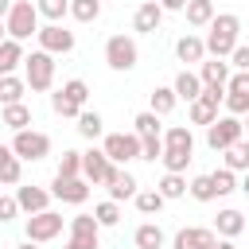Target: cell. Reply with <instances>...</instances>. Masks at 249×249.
I'll return each instance as SVG.
<instances>
[{
  "label": "cell",
  "mask_w": 249,
  "mask_h": 249,
  "mask_svg": "<svg viewBox=\"0 0 249 249\" xmlns=\"http://www.w3.org/2000/svg\"><path fill=\"white\" fill-rule=\"evenodd\" d=\"M237 31H241V19L233 12H218L210 19V27H206V39H202L206 43V58H230V51L241 43Z\"/></svg>",
  "instance_id": "6da1fadb"
},
{
  "label": "cell",
  "mask_w": 249,
  "mask_h": 249,
  "mask_svg": "<svg viewBox=\"0 0 249 249\" xmlns=\"http://www.w3.org/2000/svg\"><path fill=\"white\" fill-rule=\"evenodd\" d=\"M4 31H8V39H16V43L31 39V35L39 31V12H35V4H31V0H12V12L4 16Z\"/></svg>",
  "instance_id": "7a4b0ae2"
},
{
  "label": "cell",
  "mask_w": 249,
  "mask_h": 249,
  "mask_svg": "<svg viewBox=\"0 0 249 249\" xmlns=\"http://www.w3.org/2000/svg\"><path fill=\"white\" fill-rule=\"evenodd\" d=\"M23 82H27V89L47 93V89L54 86V54H47V51H31V54L23 58Z\"/></svg>",
  "instance_id": "3957f363"
},
{
  "label": "cell",
  "mask_w": 249,
  "mask_h": 249,
  "mask_svg": "<svg viewBox=\"0 0 249 249\" xmlns=\"http://www.w3.org/2000/svg\"><path fill=\"white\" fill-rule=\"evenodd\" d=\"M105 62H109V70H117V74L132 70V66L140 62L136 39H132V35H109V39H105Z\"/></svg>",
  "instance_id": "277c9868"
},
{
  "label": "cell",
  "mask_w": 249,
  "mask_h": 249,
  "mask_svg": "<svg viewBox=\"0 0 249 249\" xmlns=\"http://www.w3.org/2000/svg\"><path fill=\"white\" fill-rule=\"evenodd\" d=\"M86 97H89V86H86L82 78H70L58 93H51V109H54L58 117H78V113L86 109Z\"/></svg>",
  "instance_id": "5b68a950"
},
{
  "label": "cell",
  "mask_w": 249,
  "mask_h": 249,
  "mask_svg": "<svg viewBox=\"0 0 249 249\" xmlns=\"http://www.w3.org/2000/svg\"><path fill=\"white\" fill-rule=\"evenodd\" d=\"M12 156H19V160H47L51 156V136L47 132H39V128H23V132H16L12 136Z\"/></svg>",
  "instance_id": "8992f818"
},
{
  "label": "cell",
  "mask_w": 249,
  "mask_h": 249,
  "mask_svg": "<svg viewBox=\"0 0 249 249\" xmlns=\"http://www.w3.org/2000/svg\"><path fill=\"white\" fill-rule=\"evenodd\" d=\"M101 152H105V160L113 167H121L128 160H140V136L136 132H109L105 144H101Z\"/></svg>",
  "instance_id": "52a82bcc"
},
{
  "label": "cell",
  "mask_w": 249,
  "mask_h": 249,
  "mask_svg": "<svg viewBox=\"0 0 249 249\" xmlns=\"http://www.w3.org/2000/svg\"><path fill=\"white\" fill-rule=\"evenodd\" d=\"M23 230H27V241H35V245L54 241V237L62 233V214H54V210H39V214H31V218L23 222Z\"/></svg>",
  "instance_id": "ba28073f"
},
{
  "label": "cell",
  "mask_w": 249,
  "mask_h": 249,
  "mask_svg": "<svg viewBox=\"0 0 249 249\" xmlns=\"http://www.w3.org/2000/svg\"><path fill=\"white\" fill-rule=\"evenodd\" d=\"M245 132H241V117H218L214 124H206V144L214 152H226L230 144H237Z\"/></svg>",
  "instance_id": "9c48e42d"
},
{
  "label": "cell",
  "mask_w": 249,
  "mask_h": 249,
  "mask_svg": "<svg viewBox=\"0 0 249 249\" xmlns=\"http://www.w3.org/2000/svg\"><path fill=\"white\" fill-rule=\"evenodd\" d=\"M35 39H39V51H47V54H70V51H74V31H66L62 23L39 27Z\"/></svg>",
  "instance_id": "30bf717a"
},
{
  "label": "cell",
  "mask_w": 249,
  "mask_h": 249,
  "mask_svg": "<svg viewBox=\"0 0 249 249\" xmlns=\"http://www.w3.org/2000/svg\"><path fill=\"white\" fill-rule=\"evenodd\" d=\"M97 241H101L97 218H93V214H74V218H70V245H78V249H97Z\"/></svg>",
  "instance_id": "8fae6325"
},
{
  "label": "cell",
  "mask_w": 249,
  "mask_h": 249,
  "mask_svg": "<svg viewBox=\"0 0 249 249\" xmlns=\"http://www.w3.org/2000/svg\"><path fill=\"white\" fill-rule=\"evenodd\" d=\"M109 171H113V163L105 160V152H101V148H89V152H82V179H86L89 187H105Z\"/></svg>",
  "instance_id": "7c38bea8"
},
{
  "label": "cell",
  "mask_w": 249,
  "mask_h": 249,
  "mask_svg": "<svg viewBox=\"0 0 249 249\" xmlns=\"http://www.w3.org/2000/svg\"><path fill=\"white\" fill-rule=\"evenodd\" d=\"M218 233L206 230V226H183L175 237H171V249H214Z\"/></svg>",
  "instance_id": "4fadbf2b"
},
{
  "label": "cell",
  "mask_w": 249,
  "mask_h": 249,
  "mask_svg": "<svg viewBox=\"0 0 249 249\" xmlns=\"http://www.w3.org/2000/svg\"><path fill=\"white\" fill-rule=\"evenodd\" d=\"M51 195L58 198V202H70V206H82L86 198H89V183L78 175V179H58L54 175V183H51Z\"/></svg>",
  "instance_id": "5bb4252c"
},
{
  "label": "cell",
  "mask_w": 249,
  "mask_h": 249,
  "mask_svg": "<svg viewBox=\"0 0 249 249\" xmlns=\"http://www.w3.org/2000/svg\"><path fill=\"white\" fill-rule=\"evenodd\" d=\"M160 23H163V8H160L156 0H144V4L132 12V31H140V35H152Z\"/></svg>",
  "instance_id": "9a60e30c"
},
{
  "label": "cell",
  "mask_w": 249,
  "mask_h": 249,
  "mask_svg": "<svg viewBox=\"0 0 249 249\" xmlns=\"http://www.w3.org/2000/svg\"><path fill=\"white\" fill-rule=\"evenodd\" d=\"M105 187H109V198H113V202H124V198L136 195V179H132L124 167H113L109 179H105Z\"/></svg>",
  "instance_id": "2e32d148"
},
{
  "label": "cell",
  "mask_w": 249,
  "mask_h": 249,
  "mask_svg": "<svg viewBox=\"0 0 249 249\" xmlns=\"http://www.w3.org/2000/svg\"><path fill=\"white\" fill-rule=\"evenodd\" d=\"M198 82L202 86H226L230 82V62L226 58H202L198 62Z\"/></svg>",
  "instance_id": "e0dca14e"
},
{
  "label": "cell",
  "mask_w": 249,
  "mask_h": 249,
  "mask_svg": "<svg viewBox=\"0 0 249 249\" xmlns=\"http://www.w3.org/2000/svg\"><path fill=\"white\" fill-rule=\"evenodd\" d=\"M16 202H19V210H27V214H39V210H47V202H51V191H43V187H16Z\"/></svg>",
  "instance_id": "ac0fdd59"
},
{
  "label": "cell",
  "mask_w": 249,
  "mask_h": 249,
  "mask_svg": "<svg viewBox=\"0 0 249 249\" xmlns=\"http://www.w3.org/2000/svg\"><path fill=\"white\" fill-rule=\"evenodd\" d=\"M241 230H245V214H241V210H233V206L218 210V218H214V233H218V237H230V241H233Z\"/></svg>",
  "instance_id": "d6986e66"
},
{
  "label": "cell",
  "mask_w": 249,
  "mask_h": 249,
  "mask_svg": "<svg viewBox=\"0 0 249 249\" xmlns=\"http://www.w3.org/2000/svg\"><path fill=\"white\" fill-rule=\"evenodd\" d=\"M171 89H175V97H179V101H187V105H191V101L202 93V82H198V74H195V70H179V74H175V82H171Z\"/></svg>",
  "instance_id": "ffe728a7"
},
{
  "label": "cell",
  "mask_w": 249,
  "mask_h": 249,
  "mask_svg": "<svg viewBox=\"0 0 249 249\" xmlns=\"http://www.w3.org/2000/svg\"><path fill=\"white\" fill-rule=\"evenodd\" d=\"M175 54H179V62H202V58H206V43L187 31V35L175 43Z\"/></svg>",
  "instance_id": "44dd1931"
},
{
  "label": "cell",
  "mask_w": 249,
  "mask_h": 249,
  "mask_svg": "<svg viewBox=\"0 0 249 249\" xmlns=\"http://www.w3.org/2000/svg\"><path fill=\"white\" fill-rule=\"evenodd\" d=\"M183 12H187V23L191 27H210V19L218 16L214 12V0H187Z\"/></svg>",
  "instance_id": "7402d4cb"
},
{
  "label": "cell",
  "mask_w": 249,
  "mask_h": 249,
  "mask_svg": "<svg viewBox=\"0 0 249 249\" xmlns=\"http://www.w3.org/2000/svg\"><path fill=\"white\" fill-rule=\"evenodd\" d=\"M23 58H27V54H23V43L4 39V43H0V78H4V74H16V66H19Z\"/></svg>",
  "instance_id": "603a6c76"
},
{
  "label": "cell",
  "mask_w": 249,
  "mask_h": 249,
  "mask_svg": "<svg viewBox=\"0 0 249 249\" xmlns=\"http://www.w3.org/2000/svg\"><path fill=\"white\" fill-rule=\"evenodd\" d=\"M163 148H175V152H195L191 124H171V128L163 132Z\"/></svg>",
  "instance_id": "cb8c5ba5"
},
{
  "label": "cell",
  "mask_w": 249,
  "mask_h": 249,
  "mask_svg": "<svg viewBox=\"0 0 249 249\" xmlns=\"http://www.w3.org/2000/svg\"><path fill=\"white\" fill-rule=\"evenodd\" d=\"M187 117H191V124H214V121H218V105H214V101H206V97L198 93V97L191 101Z\"/></svg>",
  "instance_id": "d4e9b609"
},
{
  "label": "cell",
  "mask_w": 249,
  "mask_h": 249,
  "mask_svg": "<svg viewBox=\"0 0 249 249\" xmlns=\"http://www.w3.org/2000/svg\"><path fill=\"white\" fill-rule=\"evenodd\" d=\"M132 241H136V249H163V230L156 222H144V226H136Z\"/></svg>",
  "instance_id": "484cf974"
},
{
  "label": "cell",
  "mask_w": 249,
  "mask_h": 249,
  "mask_svg": "<svg viewBox=\"0 0 249 249\" xmlns=\"http://www.w3.org/2000/svg\"><path fill=\"white\" fill-rule=\"evenodd\" d=\"M23 89H27L23 78L4 74V78H0V105H19V101H23Z\"/></svg>",
  "instance_id": "4316f807"
},
{
  "label": "cell",
  "mask_w": 249,
  "mask_h": 249,
  "mask_svg": "<svg viewBox=\"0 0 249 249\" xmlns=\"http://www.w3.org/2000/svg\"><path fill=\"white\" fill-rule=\"evenodd\" d=\"M148 97H152V113H156V117H167V113L179 105V97H175V89H171V86H156Z\"/></svg>",
  "instance_id": "83f0119b"
},
{
  "label": "cell",
  "mask_w": 249,
  "mask_h": 249,
  "mask_svg": "<svg viewBox=\"0 0 249 249\" xmlns=\"http://www.w3.org/2000/svg\"><path fill=\"white\" fill-rule=\"evenodd\" d=\"M78 132H82L86 140H97V136L105 132V121H101V113H97V109H82V113H78Z\"/></svg>",
  "instance_id": "f1b7e54d"
},
{
  "label": "cell",
  "mask_w": 249,
  "mask_h": 249,
  "mask_svg": "<svg viewBox=\"0 0 249 249\" xmlns=\"http://www.w3.org/2000/svg\"><path fill=\"white\" fill-rule=\"evenodd\" d=\"M156 191L171 202V198H183L187 195V175H175V171H163V179L156 183Z\"/></svg>",
  "instance_id": "f546056e"
},
{
  "label": "cell",
  "mask_w": 249,
  "mask_h": 249,
  "mask_svg": "<svg viewBox=\"0 0 249 249\" xmlns=\"http://www.w3.org/2000/svg\"><path fill=\"white\" fill-rule=\"evenodd\" d=\"M226 167H230L233 175H237V171H249V140H245V136L226 148Z\"/></svg>",
  "instance_id": "4dcf8cb0"
},
{
  "label": "cell",
  "mask_w": 249,
  "mask_h": 249,
  "mask_svg": "<svg viewBox=\"0 0 249 249\" xmlns=\"http://www.w3.org/2000/svg\"><path fill=\"white\" fill-rule=\"evenodd\" d=\"M35 12L47 19V23H62L70 16V0H35Z\"/></svg>",
  "instance_id": "1f68e13d"
},
{
  "label": "cell",
  "mask_w": 249,
  "mask_h": 249,
  "mask_svg": "<svg viewBox=\"0 0 249 249\" xmlns=\"http://www.w3.org/2000/svg\"><path fill=\"white\" fill-rule=\"evenodd\" d=\"M4 124L12 128V132H23V128H31V109L19 101V105H4Z\"/></svg>",
  "instance_id": "d6a6232c"
},
{
  "label": "cell",
  "mask_w": 249,
  "mask_h": 249,
  "mask_svg": "<svg viewBox=\"0 0 249 249\" xmlns=\"http://www.w3.org/2000/svg\"><path fill=\"white\" fill-rule=\"evenodd\" d=\"M187 195H191L195 202H214L218 195H214V183H210V171H206V175H195V179L187 183Z\"/></svg>",
  "instance_id": "836d02e7"
},
{
  "label": "cell",
  "mask_w": 249,
  "mask_h": 249,
  "mask_svg": "<svg viewBox=\"0 0 249 249\" xmlns=\"http://www.w3.org/2000/svg\"><path fill=\"white\" fill-rule=\"evenodd\" d=\"M132 202H136V210H140V214H160L167 198H163L160 191H136V195H132Z\"/></svg>",
  "instance_id": "e575fe53"
},
{
  "label": "cell",
  "mask_w": 249,
  "mask_h": 249,
  "mask_svg": "<svg viewBox=\"0 0 249 249\" xmlns=\"http://www.w3.org/2000/svg\"><path fill=\"white\" fill-rule=\"evenodd\" d=\"M93 218H97V226H101V230L117 226V222H121V202H113V198L97 202V206H93Z\"/></svg>",
  "instance_id": "d590c367"
},
{
  "label": "cell",
  "mask_w": 249,
  "mask_h": 249,
  "mask_svg": "<svg viewBox=\"0 0 249 249\" xmlns=\"http://www.w3.org/2000/svg\"><path fill=\"white\" fill-rule=\"evenodd\" d=\"M19 179H23V160L19 156H8L0 163V187H19Z\"/></svg>",
  "instance_id": "8d00e7d4"
},
{
  "label": "cell",
  "mask_w": 249,
  "mask_h": 249,
  "mask_svg": "<svg viewBox=\"0 0 249 249\" xmlns=\"http://www.w3.org/2000/svg\"><path fill=\"white\" fill-rule=\"evenodd\" d=\"M70 16L78 23H93L101 16V0H70Z\"/></svg>",
  "instance_id": "74e56055"
},
{
  "label": "cell",
  "mask_w": 249,
  "mask_h": 249,
  "mask_svg": "<svg viewBox=\"0 0 249 249\" xmlns=\"http://www.w3.org/2000/svg\"><path fill=\"white\" fill-rule=\"evenodd\" d=\"M163 171H175V175H183L187 171V163L195 160V152H175V148H163Z\"/></svg>",
  "instance_id": "f35d334b"
},
{
  "label": "cell",
  "mask_w": 249,
  "mask_h": 249,
  "mask_svg": "<svg viewBox=\"0 0 249 249\" xmlns=\"http://www.w3.org/2000/svg\"><path fill=\"white\" fill-rule=\"evenodd\" d=\"M54 175H58V179H78V175H82V152H62Z\"/></svg>",
  "instance_id": "ab89813d"
},
{
  "label": "cell",
  "mask_w": 249,
  "mask_h": 249,
  "mask_svg": "<svg viewBox=\"0 0 249 249\" xmlns=\"http://www.w3.org/2000/svg\"><path fill=\"white\" fill-rule=\"evenodd\" d=\"M132 124H136V128H132L136 136H160V117H156L152 109L136 113V121H132Z\"/></svg>",
  "instance_id": "60d3db41"
},
{
  "label": "cell",
  "mask_w": 249,
  "mask_h": 249,
  "mask_svg": "<svg viewBox=\"0 0 249 249\" xmlns=\"http://www.w3.org/2000/svg\"><path fill=\"white\" fill-rule=\"evenodd\" d=\"M210 183H214V195H230V191H237V179H233V171H230V167L210 171Z\"/></svg>",
  "instance_id": "b9f144b4"
},
{
  "label": "cell",
  "mask_w": 249,
  "mask_h": 249,
  "mask_svg": "<svg viewBox=\"0 0 249 249\" xmlns=\"http://www.w3.org/2000/svg\"><path fill=\"white\" fill-rule=\"evenodd\" d=\"M163 156V136H140V160H160Z\"/></svg>",
  "instance_id": "7bdbcfd3"
},
{
  "label": "cell",
  "mask_w": 249,
  "mask_h": 249,
  "mask_svg": "<svg viewBox=\"0 0 249 249\" xmlns=\"http://www.w3.org/2000/svg\"><path fill=\"white\" fill-rule=\"evenodd\" d=\"M222 105H226L230 117H245V113H249V97H245V93H226Z\"/></svg>",
  "instance_id": "ee69618b"
},
{
  "label": "cell",
  "mask_w": 249,
  "mask_h": 249,
  "mask_svg": "<svg viewBox=\"0 0 249 249\" xmlns=\"http://www.w3.org/2000/svg\"><path fill=\"white\" fill-rule=\"evenodd\" d=\"M226 93H245L249 97V70H233L226 82Z\"/></svg>",
  "instance_id": "f6af8a7d"
},
{
  "label": "cell",
  "mask_w": 249,
  "mask_h": 249,
  "mask_svg": "<svg viewBox=\"0 0 249 249\" xmlns=\"http://www.w3.org/2000/svg\"><path fill=\"white\" fill-rule=\"evenodd\" d=\"M233 70H249V43H237L233 51H230V58H226Z\"/></svg>",
  "instance_id": "bcb514c9"
},
{
  "label": "cell",
  "mask_w": 249,
  "mask_h": 249,
  "mask_svg": "<svg viewBox=\"0 0 249 249\" xmlns=\"http://www.w3.org/2000/svg\"><path fill=\"white\" fill-rule=\"evenodd\" d=\"M19 214V202H16V195H0V222H12Z\"/></svg>",
  "instance_id": "7dc6e473"
},
{
  "label": "cell",
  "mask_w": 249,
  "mask_h": 249,
  "mask_svg": "<svg viewBox=\"0 0 249 249\" xmlns=\"http://www.w3.org/2000/svg\"><path fill=\"white\" fill-rule=\"evenodd\" d=\"M156 4H160L163 12H183V8H187V0H156Z\"/></svg>",
  "instance_id": "c3c4849f"
},
{
  "label": "cell",
  "mask_w": 249,
  "mask_h": 249,
  "mask_svg": "<svg viewBox=\"0 0 249 249\" xmlns=\"http://www.w3.org/2000/svg\"><path fill=\"white\" fill-rule=\"evenodd\" d=\"M214 249H237V245H233L230 237H218V241H214Z\"/></svg>",
  "instance_id": "681fc988"
},
{
  "label": "cell",
  "mask_w": 249,
  "mask_h": 249,
  "mask_svg": "<svg viewBox=\"0 0 249 249\" xmlns=\"http://www.w3.org/2000/svg\"><path fill=\"white\" fill-rule=\"evenodd\" d=\"M8 12H12V0H0V19H4Z\"/></svg>",
  "instance_id": "f907efd6"
},
{
  "label": "cell",
  "mask_w": 249,
  "mask_h": 249,
  "mask_svg": "<svg viewBox=\"0 0 249 249\" xmlns=\"http://www.w3.org/2000/svg\"><path fill=\"white\" fill-rule=\"evenodd\" d=\"M8 156H12V148H8V144H0V163H4Z\"/></svg>",
  "instance_id": "816d5d0a"
},
{
  "label": "cell",
  "mask_w": 249,
  "mask_h": 249,
  "mask_svg": "<svg viewBox=\"0 0 249 249\" xmlns=\"http://www.w3.org/2000/svg\"><path fill=\"white\" fill-rule=\"evenodd\" d=\"M16 249H39V245H35V241H19Z\"/></svg>",
  "instance_id": "f5cc1de1"
},
{
  "label": "cell",
  "mask_w": 249,
  "mask_h": 249,
  "mask_svg": "<svg viewBox=\"0 0 249 249\" xmlns=\"http://www.w3.org/2000/svg\"><path fill=\"white\" fill-rule=\"evenodd\" d=\"M241 191H245V195H249V171H245V179H241Z\"/></svg>",
  "instance_id": "db71d44e"
},
{
  "label": "cell",
  "mask_w": 249,
  "mask_h": 249,
  "mask_svg": "<svg viewBox=\"0 0 249 249\" xmlns=\"http://www.w3.org/2000/svg\"><path fill=\"white\" fill-rule=\"evenodd\" d=\"M241 132H245V136H249V113H245V121H241Z\"/></svg>",
  "instance_id": "11a10c76"
},
{
  "label": "cell",
  "mask_w": 249,
  "mask_h": 249,
  "mask_svg": "<svg viewBox=\"0 0 249 249\" xmlns=\"http://www.w3.org/2000/svg\"><path fill=\"white\" fill-rule=\"evenodd\" d=\"M4 39H8V31H4V19H0V43H4Z\"/></svg>",
  "instance_id": "9f6ffc18"
},
{
  "label": "cell",
  "mask_w": 249,
  "mask_h": 249,
  "mask_svg": "<svg viewBox=\"0 0 249 249\" xmlns=\"http://www.w3.org/2000/svg\"><path fill=\"white\" fill-rule=\"evenodd\" d=\"M66 249H78V245H70V241H66Z\"/></svg>",
  "instance_id": "6f0895ef"
}]
</instances>
